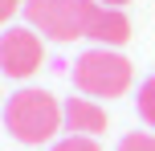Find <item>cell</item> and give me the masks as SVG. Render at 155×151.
Wrapping results in <instances>:
<instances>
[{"instance_id": "1", "label": "cell", "mask_w": 155, "mask_h": 151, "mask_svg": "<svg viewBox=\"0 0 155 151\" xmlns=\"http://www.w3.org/2000/svg\"><path fill=\"white\" fill-rule=\"evenodd\" d=\"M65 123V106L57 102L49 90H37V86H25L16 94H8V106H4V127L12 131V139H21L25 147H41L61 131Z\"/></svg>"}, {"instance_id": "2", "label": "cell", "mask_w": 155, "mask_h": 151, "mask_svg": "<svg viewBox=\"0 0 155 151\" xmlns=\"http://www.w3.org/2000/svg\"><path fill=\"white\" fill-rule=\"evenodd\" d=\"M98 0H25V16H29L33 29H41L53 41H78L90 37L94 25L102 16Z\"/></svg>"}, {"instance_id": "3", "label": "cell", "mask_w": 155, "mask_h": 151, "mask_svg": "<svg viewBox=\"0 0 155 151\" xmlns=\"http://www.w3.org/2000/svg\"><path fill=\"white\" fill-rule=\"evenodd\" d=\"M135 78V65L127 61L123 53L98 45V49H86L82 57L74 61V86L90 98H118L131 90Z\"/></svg>"}, {"instance_id": "4", "label": "cell", "mask_w": 155, "mask_h": 151, "mask_svg": "<svg viewBox=\"0 0 155 151\" xmlns=\"http://www.w3.org/2000/svg\"><path fill=\"white\" fill-rule=\"evenodd\" d=\"M45 61V45L33 29H8L0 33V70L8 78H29Z\"/></svg>"}, {"instance_id": "5", "label": "cell", "mask_w": 155, "mask_h": 151, "mask_svg": "<svg viewBox=\"0 0 155 151\" xmlns=\"http://www.w3.org/2000/svg\"><path fill=\"white\" fill-rule=\"evenodd\" d=\"M65 127H70V135L98 139L102 131L110 127V114L102 110L94 98H65Z\"/></svg>"}, {"instance_id": "6", "label": "cell", "mask_w": 155, "mask_h": 151, "mask_svg": "<svg viewBox=\"0 0 155 151\" xmlns=\"http://www.w3.org/2000/svg\"><path fill=\"white\" fill-rule=\"evenodd\" d=\"M90 37L98 41V45H106V49L131 41V21H127V12L123 8H102V16H98V25H94Z\"/></svg>"}, {"instance_id": "7", "label": "cell", "mask_w": 155, "mask_h": 151, "mask_svg": "<svg viewBox=\"0 0 155 151\" xmlns=\"http://www.w3.org/2000/svg\"><path fill=\"white\" fill-rule=\"evenodd\" d=\"M139 119L147 123V127H155V74L139 86Z\"/></svg>"}, {"instance_id": "8", "label": "cell", "mask_w": 155, "mask_h": 151, "mask_svg": "<svg viewBox=\"0 0 155 151\" xmlns=\"http://www.w3.org/2000/svg\"><path fill=\"white\" fill-rule=\"evenodd\" d=\"M49 151H102V147H98V139H90V135H65Z\"/></svg>"}, {"instance_id": "9", "label": "cell", "mask_w": 155, "mask_h": 151, "mask_svg": "<svg viewBox=\"0 0 155 151\" xmlns=\"http://www.w3.org/2000/svg\"><path fill=\"white\" fill-rule=\"evenodd\" d=\"M118 151H155V135H147V131H131V135L118 139Z\"/></svg>"}, {"instance_id": "10", "label": "cell", "mask_w": 155, "mask_h": 151, "mask_svg": "<svg viewBox=\"0 0 155 151\" xmlns=\"http://www.w3.org/2000/svg\"><path fill=\"white\" fill-rule=\"evenodd\" d=\"M16 8H25V0H0V25H8V16Z\"/></svg>"}, {"instance_id": "11", "label": "cell", "mask_w": 155, "mask_h": 151, "mask_svg": "<svg viewBox=\"0 0 155 151\" xmlns=\"http://www.w3.org/2000/svg\"><path fill=\"white\" fill-rule=\"evenodd\" d=\"M98 4H106V8H123V4H131V0H98Z\"/></svg>"}]
</instances>
